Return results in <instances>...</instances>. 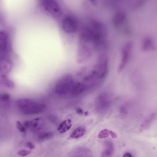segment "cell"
<instances>
[{
    "instance_id": "cell-18",
    "label": "cell",
    "mask_w": 157,
    "mask_h": 157,
    "mask_svg": "<svg viewBox=\"0 0 157 157\" xmlns=\"http://www.w3.org/2000/svg\"><path fill=\"white\" fill-rule=\"evenodd\" d=\"M53 136V133L50 132H43L38 136V139L39 141L42 142L52 138Z\"/></svg>"
},
{
    "instance_id": "cell-27",
    "label": "cell",
    "mask_w": 157,
    "mask_h": 157,
    "mask_svg": "<svg viewBox=\"0 0 157 157\" xmlns=\"http://www.w3.org/2000/svg\"><path fill=\"white\" fill-rule=\"evenodd\" d=\"M90 2L92 3L94 5H96V0H89Z\"/></svg>"
},
{
    "instance_id": "cell-5",
    "label": "cell",
    "mask_w": 157,
    "mask_h": 157,
    "mask_svg": "<svg viewBox=\"0 0 157 157\" xmlns=\"http://www.w3.org/2000/svg\"><path fill=\"white\" fill-rule=\"evenodd\" d=\"M63 30L68 34L75 33L78 30V25L76 19L71 16H67L63 19L61 24Z\"/></svg>"
},
{
    "instance_id": "cell-19",
    "label": "cell",
    "mask_w": 157,
    "mask_h": 157,
    "mask_svg": "<svg viewBox=\"0 0 157 157\" xmlns=\"http://www.w3.org/2000/svg\"><path fill=\"white\" fill-rule=\"evenodd\" d=\"M10 95L8 94L4 93L0 94V102L7 105L10 101Z\"/></svg>"
},
{
    "instance_id": "cell-8",
    "label": "cell",
    "mask_w": 157,
    "mask_h": 157,
    "mask_svg": "<svg viewBox=\"0 0 157 157\" xmlns=\"http://www.w3.org/2000/svg\"><path fill=\"white\" fill-rule=\"evenodd\" d=\"M9 38L5 31L0 30V52L5 53L9 49Z\"/></svg>"
},
{
    "instance_id": "cell-26",
    "label": "cell",
    "mask_w": 157,
    "mask_h": 157,
    "mask_svg": "<svg viewBox=\"0 0 157 157\" xmlns=\"http://www.w3.org/2000/svg\"><path fill=\"white\" fill-rule=\"evenodd\" d=\"M123 156L124 157H132V156L130 153L129 152H126L123 155Z\"/></svg>"
},
{
    "instance_id": "cell-14",
    "label": "cell",
    "mask_w": 157,
    "mask_h": 157,
    "mask_svg": "<svg viewBox=\"0 0 157 157\" xmlns=\"http://www.w3.org/2000/svg\"><path fill=\"white\" fill-rule=\"evenodd\" d=\"M72 126L71 120L68 119L63 121L58 126L57 130L61 133L66 132L69 130Z\"/></svg>"
},
{
    "instance_id": "cell-16",
    "label": "cell",
    "mask_w": 157,
    "mask_h": 157,
    "mask_svg": "<svg viewBox=\"0 0 157 157\" xmlns=\"http://www.w3.org/2000/svg\"><path fill=\"white\" fill-rule=\"evenodd\" d=\"M86 132L85 128L80 126L76 128L72 132L70 137L73 139H78L83 136Z\"/></svg>"
},
{
    "instance_id": "cell-2",
    "label": "cell",
    "mask_w": 157,
    "mask_h": 157,
    "mask_svg": "<svg viewBox=\"0 0 157 157\" xmlns=\"http://www.w3.org/2000/svg\"><path fill=\"white\" fill-rule=\"evenodd\" d=\"M76 82L71 75L69 74H66L57 80L55 86V91L56 93L60 94L70 93Z\"/></svg>"
},
{
    "instance_id": "cell-9",
    "label": "cell",
    "mask_w": 157,
    "mask_h": 157,
    "mask_svg": "<svg viewBox=\"0 0 157 157\" xmlns=\"http://www.w3.org/2000/svg\"><path fill=\"white\" fill-rule=\"evenodd\" d=\"M12 68V63L8 58L3 56L0 58V74L7 75Z\"/></svg>"
},
{
    "instance_id": "cell-24",
    "label": "cell",
    "mask_w": 157,
    "mask_h": 157,
    "mask_svg": "<svg viewBox=\"0 0 157 157\" xmlns=\"http://www.w3.org/2000/svg\"><path fill=\"white\" fill-rule=\"evenodd\" d=\"M109 134L113 138H116L117 137V134L115 132L112 131H110Z\"/></svg>"
},
{
    "instance_id": "cell-20",
    "label": "cell",
    "mask_w": 157,
    "mask_h": 157,
    "mask_svg": "<svg viewBox=\"0 0 157 157\" xmlns=\"http://www.w3.org/2000/svg\"><path fill=\"white\" fill-rule=\"evenodd\" d=\"M110 131L107 129H104L101 130L99 133L98 137L99 138H104L109 136Z\"/></svg>"
},
{
    "instance_id": "cell-11",
    "label": "cell",
    "mask_w": 157,
    "mask_h": 157,
    "mask_svg": "<svg viewBox=\"0 0 157 157\" xmlns=\"http://www.w3.org/2000/svg\"><path fill=\"white\" fill-rule=\"evenodd\" d=\"M126 17L125 13L121 11L117 13L112 19L113 24L116 26L122 25L126 22Z\"/></svg>"
},
{
    "instance_id": "cell-1",
    "label": "cell",
    "mask_w": 157,
    "mask_h": 157,
    "mask_svg": "<svg viewBox=\"0 0 157 157\" xmlns=\"http://www.w3.org/2000/svg\"><path fill=\"white\" fill-rule=\"evenodd\" d=\"M16 104L18 110L26 115L39 113L42 112L45 108L44 104L26 98L19 99L17 101Z\"/></svg>"
},
{
    "instance_id": "cell-6",
    "label": "cell",
    "mask_w": 157,
    "mask_h": 157,
    "mask_svg": "<svg viewBox=\"0 0 157 157\" xmlns=\"http://www.w3.org/2000/svg\"><path fill=\"white\" fill-rule=\"evenodd\" d=\"M43 5L44 10L52 16L58 17L61 15V8L56 0H44Z\"/></svg>"
},
{
    "instance_id": "cell-22",
    "label": "cell",
    "mask_w": 157,
    "mask_h": 157,
    "mask_svg": "<svg viewBox=\"0 0 157 157\" xmlns=\"http://www.w3.org/2000/svg\"><path fill=\"white\" fill-rule=\"evenodd\" d=\"M31 152L29 151L22 149L18 151L17 152V154L20 156H26L31 153Z\"/></svg>"
},
{
    "instance_id": "cell-10",
    "label": "cell",
    "mask_w": 157,
    "mask_h": 157,
    "mask_svg": "<svg viewBox=\"0 0 157 157\" xmlns=\"http://www.w3.org/2000/svg\"><path fill=\"white\" fill-rule=\"evenodd\" d=\"M43 123V121L41 118H37L33 120L26 121L23 124L24 126L26 128H30L33 130H38L42 126Z\"/></svg>"
},
{
    "instance_id": "cell-7",
    "label": "cell",
    "mask_w": 157,
    "mask_h": 157,
    "mask_svg": "<svg viewBox=\"0 0 157 157\" xmlns=\"http://www.w3.org/2000/svg\"><path fill=\"white\" fill-rule=\"evenodd\" d=\"M97 100V109L99 113L105 112L109 108L110 103V99L108 94L105 92L100 94Z\"/></svg>"
},
{
    "instance_id": "cell-15",
    "label": "cell",
    "mask_w": 157,
    "mask_h": 157,
    "mask_svg": "<svg viewBox=\"0 0 157 157\" xmlns=\"http://www.w3.org/2000/svg\"><path fill=\"white\" fill-rule=\"evenodd\" d=\"M105 148L101 154L102 157L110 156L114 151V147L113 143L110 141L107 140L105 142Z\"/></svg>"
},
{
    "instance_id": "cell-25",
    "label": "cell",
    "mask_w": 157,
    "mask_h": 157,
    "mask_svg": "<svg viewBox=\"0 0 157 157\" xmlns=\"http://www.w3.org/2000/svg\"><path fill=\"white\" fill-rule=\"evenodd\" d=\"M75 109L77 113L80 114H83V111L80 108H77Z\"/></svg>"
},
{
    "instance_id": "cell-4",
    "label": "cell",
    "mask_w": 157,
    "mask_h": 157,
    "mask_svg": "<svg viewBox=\"0 0 157 157\" xmlns=\"http://www.w3.org/2000/svg\"><path fill=\"white\" fill-rule=\"evenodd\" d=\"M132 48V44L128 41L123 45L121 51V58L119 64L117 71L119 73L124 70L130 59Z\"/></svg>"
},
{
    "instance_id": "cell-17",
    "label": "cell",
    "mask_w": 157,
    "mask_h": 157,
    "mask_svg": "<svg viewBox=\"0 0 157 157\" xmlns=\"http://www.w3.org/2000/svg\"><path fill=\"white\" fill-rule=\"evenodd\" d=\"M155 113H153L148 117L142 123L140 130L143 131L149 128L155 118Z\"/></svg>"
},
{
    "instance_id": "cell-21",
    "label": "cell",
    "mask_w": 157,
    "mask_h": 157,
    "mask_svg": "<svg viewBox=\"0 0 157 157\" xmlns=\"http://www.w3.org/2000/svg\"><path fill=\"white\" fill-rule=\"evenodd\" d=\"M16 124L17 128L20 132L22 133H24L26 132V128L23 125L21 124L20 121H17Z\"/></svg>"
},
{
    "instance_id": "cell-3",
    "label": "cell",
    "mask_w": 157,
    "mask_h": 157,
    "mask_svg": "<svg viewBox=\"0 0 157 157\" xmlns=\"http://www.w3.org/2000/svg\"><path fill=\"white\" fill-rule=\"evenodd\" d=\"M93 69L98 78L102 82L108 72V59L106 54L101 53L99 54Z\"/></svg>"
},
{
    "instance_id": "cell-13",
    "label": "cell",
    "mask_w": 157,
    "mask_h": 157,
    "mask_svg": "<svg viewBox=\"0 0 157 157\" xmlns=\"http://www.w3.org/2000/svg\"><path fill=\"white\" fill-rule=\"evenodd\" d=\"M0 84L7 88L13 89L15 86L14 82L8 78L7 75L0 74Z\"/></svg>"
},
{
    "instance_id": "cell-23",
    "label": "cell",
    "mask_w": 157,
    "mask_h": 157,
    "mask_svg": "<svg viewBox=\"0 0 157 157\" xmlns=\"http://www.w3.org/2000/svg\"><path fill=\"white\" fill-rule=\"evenodd\" d=\"M26 145L27 147L31 150L33 149L35 147V145L30 142L27 143Z\"/></svg>"
},
{
    "instance_id": "cell-12",
    "label": "cell",
    "mask_w": 157,
    "mask_h": 157,
    "mask_svg": "<svg viewBox=\"0 0 157 157\" xmlns=\"http://www.w3.org/2000/svg\"><path fill=\"white\" fill-rule=\"evenodd\" d=\"M155 43L152 39L150 37L144 38L142 43L141 48L144 51H148L154 49Z\"/></svg>"
}]
</instances>
